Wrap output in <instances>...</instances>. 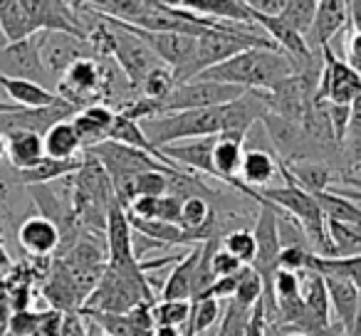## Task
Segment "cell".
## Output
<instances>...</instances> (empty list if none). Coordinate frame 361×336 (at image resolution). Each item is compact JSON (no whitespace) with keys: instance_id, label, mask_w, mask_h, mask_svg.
Listing matches in <instances>:
<instances>
[{"instance_id":"48","label":"cell","mask_w":361,"mask_h":336,"mask_svg":"<svg viewBox=\"0 0 361 336\" xmlns=\"http://www.w3.org/2000/svg\"><path fill=\"white\" fill-rule=\"evenodd\" d=\"M85 319H87V316H85ZM87 321H90V319H87ZM90 336H109V334H104V331H99V329H97V326L90 321Z\"/></svg>"},{"instance_id":"20","label":"cell","mask_w":361,"mask_h":336,"mask_svg":"<svg viewBox=\"0 0 361 336\" xmlns=\"http://www.w3.org/2000/svg\"><path fill=\"white\" fill-rule=\"evenodd\" d=\"M0 27H3L8 45L40 35L27 13L25 0H0Z\"/></svg>"},{"instance_id":"38","label":"cell","mask_w":361,"mask_h":336,"mask_svg":"<svg viewBox=\"0 0 361 336\" xmlns=\"http://www.w3.org/2000/svg\"><path fill=\"white\" fill-rule=\"evenodd\" d=\"M272 294H275V301H290L302 297V280L300 272H290V270H280L275 275V285H272Z\"/></svg>"},{"instance_id":"31","label":"cell","mask_w":361,"mask_h":336,"mask_svg":"<svg viewBox=\"0 0 361 336\" xmlns=\"http://www.w3.org/2000/svg\"><path fill=\"white\" fill-rule=\"evenodd\" d=\"M221 247L231 252L235 260H240L245 267L252 265V260H255V252H257L255 235H252V230H247V228H238V230H231L221 240Z\"/></svg>"},{"instance_id":"47","label":"cell","mask_w":361,"mask_h":336,"mask_svg":"<svg viewBox=\"0 0 361 336\" xmlns=\"http://www.w3.org/2000/svg\"><path fill=\"white\" fill-rule=\"evenodd\" d=\"M3 158H8V139L0 134V161Z\"/></svg>"},{"instance_id":"34","label":"cell","mask_w":361,"mask_h":336,"mask_svg":"<svg viewBox=\"0 0 361 336\" xmlns=\"http://www.w3.org/2000/svg\"><path fill=\"white\" fill-rule=\"evenodd\" d=\"M250 316L252 309L238 304L235 299H228L226 309H223V319L218 324V336H245Z\"/></svg>"},{"instance_id":"42","label":"cell","mask_w":361,"mask_h":336,"mask_svg":"<svg viewBox=\"0 0 361 336\" xmlns=\"http://www.w3.org/2000/svg\"><path fill=\"white\" fill-rule=\"evenodd\" d=\"M245 336H267V314L262 299L252 306V316H250V324H247Z\"/></svg>"},{"instance_id":"23","label":"cell","mask_w":361,"mask_h":336,"mask_svg":"<svg viewBox=\"0 0 361 336\" xmlns=\"http://www.w3.org/2000/svg\"><path fill=\"white\" fill-rule=\"evenodd\" d=\"M300 280H302V301L305 306L310 309V314L319 321L322 326L331 329V321H329V294H326V285H324V277L319 272H312L305 270L300 272Z\"/></svg>"},{"instance_id":"39","label":"cell","mask_w":361,"mask_h":336,"mask_svg":"<svg viewBox=\"0 0 361 336\" xmlns=\"http://www.w3.org/2000/svg\"><path fill=\"white\" fill-rule=\"evenodd\" d=\"M42 311L27 309V311H16L8 319V336H35L40 329Z\"/></svg>"},{"instance_id":"27","label":"cell","mask_w":361,"mask_h":336,"mask_svg":"<svg viewBox=\"0 0 361 336\" xmlns=\"http://www.w3.org/2000/svg\"><path fill=\"white\" fill-rule=\"evenodd\" d=\"M307 270L319 272V275H341L346 280H351L356 287L361 290V255L359 257H346V260H339V257H317L310 255L307 260Z\"/></svg>"},{"instance_id":"17","label":"cell","mask_w":361,"mask_h":336,"mask_svg":"<svg viewBox=\"0 0 361 336\" xmlns=\"http://www.w3.org/2000/svg\"><path fill=\"white\" fill-rule=\"evenodd\" d=\"M0 87L6 89L8 99L20 109H45V106H55L62 101V97L57 92L47 89L40 82L30 80H16V77L0 75Z\"/></svg>"},{"instance_id":"49","label":"cell","mask_w":361,"mask_h":336,"mask_svg":"<svg viewBox=\"0 0 361 336\" xmlns=\"http://www.w3.org/2000/svg\"><path fill=\"white\" fill-rule=\"evenodd\" d=\"M8 47V40H6V35H3V27H0V50H6Z\"/></svg>"},{"instance_id":"9","label":"cell","mask_w":361,"mask_h":336,"mask_svg":"<svg viewBox=\"0 0 361 336\" xmlns=\"http://www.w3.org/2000/svg\"><path fill=\"white\" fill-rule=\"evenodd\" d=\"M106 252H109V262L106 267L111 270H131L139 265V260L134 257V230L126 211L114 203L106 218Z\"/></svg>"},{"instance_id":"35","label":"cell","mask_w":361,"mask_h":336,"mask_svg":"<svg viewBox=\"0 0 361 336\" xmlns=\"http://www.w3.org/2000/svg\"><path fill=\"white\" fill-rule=\"evenodd\" d=\"M341 149H344L351 166H361V97L354 101V106H351L349 131H346V139Z\"/></svg>"},{"instance_id":"36","label":"cell","mask_w":361,"mask_h":336,"mask_svg":"<svg viewBox=\"0 0 361 336\" xmlns=\"http://www.w3.org/2000/svg\"><path fill=\"white\" fill-rule=\"evenodd\" d=\"M262 294H265V285H262V280L257 277V272H252L250 267H245V270H243V277H240V285H238L235 297H233V299H235L238 304L252 309V306L262 299Z\"/></svg>"},{"instance_id":"6","label":"cell","mask_w":361,"mask_h":336,"mask_svg":"<svg viewBox=\"0 0 361 336\" xmlns=\"http://www.w3.org/2000/svg\"><path fill=\"white\" fill-rule=\"evenodd\" d=\"M322 77L317 87L314 104H331V106H354V101L361 97V77L356 70L346 65L331 47L322 50Z\"/></svg>"},{"instance_id":"44","label":"cell","mask_w":361,"mask_h":336,"mask_svg":"<svg viewBox=\"0 0 361 336\" xmlns=\"http://www.w3.org/2000/svg\"><path fill=\"white\" fill-rule=\"evenodd\" d=\"M154 336H183V331L171 329V326H159V329L154 331Z\"/></svg>"},{"instance_id":"40","label":"cell","mask_w":361,"mask_h":336,"mask_svg":"<svg viewBox=\"0 0 361 336\" xmlns=\"http://www.w3.org/2000/svg\"><path fill=\"white\" fill-rule=\"evenodd\" d=\"M240 277H243V272H240V275H235V277H221V280H216L198 301H203V299L228 301V299H233V297H235L238 285H240Z\"/></svg>"},{"instance_id":"5","label":"cell","mask_w":361,"mask_h":336,"mask_svg":"<svg viewBox=\"0 0 361 336\" xmlns=\"http://www.w3.org/2000/svg\"><path fill=\"white\" fill-rule=\"evenodd\" d=\"M111 92L109 70H104L102 62L94 57H82L77 60L65 75L60 77L57 94L65 101L75 104L77 109H87L92 104H104V97Z\"/></svg>"},{"instance_id":"8","label":"cell","mask_w":361,"mask_h":336,"mask_svg":"<svg viewBox=\"0 0 361 336\" xmlns=\"http://www.w3.org/2000/svg\"><path fill=\"white\" fill-rule=\"evenodd\" d=\"M126 27H131V25H126ZM131 30L151 47V52L159 57L161 65L173 70V75L183 70V67L193 60V55H196L198 37H193V35H180V32H146V30H139V27H131Z\"/></svg>"},{"instance_id":"7","label":"cell","mask_w":361,"mask_h":336,"mask_svg":"<svg viewBox=\"0 0 361 336\" xmlns=\"http://www.w3.org/2000/svg\"><path fill=\"white\" fill-rule=\"evenodd\" d=\"M90 42L67 32H40V60L47 77L60 80L77 60L90 57Z\"/></svg>"},{"instance_id":"21","label":"cell","mask_w":361,"mask_h":336,"mask_svg":"<svg viewBox=\"0 0 361 336\" xmlns=\"http://www.w3.org/2000/svg\"><path fill=\"white\" fill-rule=\"evenodd\" d=\"M85 163V154L77 156L72 161H55V158H42L37 166L32 168H25V171H16V176L25 183L27 188L32 186H50L52 181H60V178H70V176H77Z\"/></svg>"},{"instance_id":"24","label":"cell","mask_w":361,"mask_h":336,"mask_svg":"<svg viewBox=\"0 0 361 336\" xmlns=\"http://www.w3.org/2000/svg\"><path fill=\"white\" fill-rule=\"evenodd\" d=\"M45 156L47 158H55V161H72L77 156L85 154L80 144V136H77L75 126H72V119L70 121H62V124H55L45 136Z\"/></svg>"},{"instance_id":"3","label":"cell","mask_w":361,"mask_h":336,"mask_svg":"<svg viewBox=\"0 0 361 336\" xmlns=\"http://www.w3.org/2000/svg\"><path fill=\"white\" fill-rule=\"evenodd\" d=\"M146 139L164 149L171 144L193 139H208L226 131V104L213 106V109H198V111H180V114H166L154 116V119L141 121Z\"/></svg>"},{"instance_id":"28","label":"cell","mask_w":361,"mask_h":336,"mask_svg":"<svg viewBox=\"0 0 361 336\" xmlns=\"http://www.w3.org/2000/svg\"><path fill=\"white\" fill-rule=\"evenodd\" d=\"M193 311L188 324L183 326V336H201L208 329H213L216 324H221L223 319V301L216 299H203V301H191Z\"/></svg>"},{"instance_id":"46","label":"cell","mask_w":361,"mask_h":336,"mask_svg":"<svg viewBox=\"0 0 361 336\" xmlns=\"http://www.w3.org/2000/svg\"><path fill=\"white\" fill-rule=\"evenodd\" d=\"M20 106H16L13 101H6V99H0V114H11V111H18Z\"/></svg>"},{"instance_id":"33","label":"cell","mask_w":361,"mask_h":336,"mask_svg":"<svg viewBox=\"0 0 361 336\" xmlns=\"http://www.w3.org/2000/svg\"><path fill=\"white\" fill-rule=\"evenodd\" d=\"M193 304L191 301H159L154 304V321L156 329L159 326H171V329H180L191 319Z\"/></svg>"},{"instance_id":"29","label":"cell","mask_w":361,"mask_h":336,"mask_svg":"<svg viewBox=\"0 0 361 336\" xmlns=\"http://www.w3.org/2000/svg\"><path fill=\"white\" fill-rule=\"evenodd\" d=\"M326 230H329V240H331V245H334V252L339 260L361 255V230L359 228L344 225V223H336V220H326Z\"/></svg>"},{"instance_id":"10","label":"cell","mask_w":361,"mask_h":336,"mask_svg":"<svg viewBox=\"0 0 361 336\" xmlns=\"http://www.w3.org/2000/svg\"><path fill=\"white\" fill-rule=\"evenodd\" d=\"M42 297L50 304V309L60 311V314H77L87 301V294L62 260H57L50 267V275L45 277V285H42Z\"/></svg>"},{"instance_id":"18","label":"cell","mask_w":361,"mask_h":336,"mask_svg":"<svg viewBox=\"0 0 361 336\" xmlns=\"http://www.w3.org/2000/svg\"><path fill=\"white\" fill-rule=\"evenodd\" d=\"M201 247L203 245L191 247L186 255L180 257V262H176L169 280L161 287V301H191L193 277H196V267L198 260H201Z\"/></svg>"},{"instance_id":"11","label":"cell","mask_w":361,"mask_h":336,"mask_svg":"<svg viewBox=\"0 0 361 336\" xmlns=\"http://www.w3.org/2000/svg\"><path fill=\"white\" fill-rule=\"evenodd\" d=\"M341 30H349V0H319L307 45L312 47V52L322 55V50L331 47V40Z\"/></svg>"},{"instance_id":"14","label":"cell","mask_w":361,"mask_h":336,"mask_svg":"<svg viewBox=\"0 0 361 336\" xmlns=\"http://www.w3.org/2000/svg\"><path fill=\"white\" fill-rule=\"evenodd\" d=\"M18 242H20V247L30 257L42 260V257H50L55 252H60L62 235L55 223H50L42 216H32L27 220H23L20 228H18Z\"/></svg>"},{"instance_id":"32","label":"cell","mask_w":361,"mask_h":336,"mask_svg":"<svg viewBox=\"0 0 361 336\" xmlns=\"http://www.w3.org/2000/svg\"><path fill=\"white\" fill-rule=\"evenodd\" d=\"M176 77H173V70H169L166 65L156 67L149 77L144 80L141 85V97L139 99H146V101H161L176 89Z\"/></svg>"},{"instance_id":"19","label":"cell","mask_w":361,"mask_h":336,"mask_svg":"<svg viewBox=\"0 0 361 336\" xmlns=\"http://www.w3.org/2000/svg\"><path fill=\"white\" fill-rule=\"evenodd\" d=\"M280 173V158L270 154L265 149H247L243 156L240 166V181L252 191H265L270 188V183L275 181V176Z\"/></svg>"},{"instance_id":"4","label":"cell","mask_w":361,"mask_h":336,"mask_svg":"<svg viewBox=\"0 0 361 336\" xmlns=\"http://www.w3.org/2000/svg\"><path fill=\"white\" fill-rule=\"evenodd\" d=\"M87 11H90V8H87ZM102 20L111 27V57L116 60L119 70L124 72L126 82H129L134 89L136 87L141 89L146 77H149L156 67H161V60L151 52V47L146 45L131 27L124 25V23L109 20V18H102Z\"/></svg>"},{"instance_id":"26","label":"cell","mask_w":361,"mask_h":336,"mask_svg":"<svg viewBox=\"0 0 361 336\" xmlns=\"http://www.w3.org/2000/svg\"><path fill=\"white\" fill-rule=\"evenodd\" d=\"M314 201L319 203V208H322V213H324L326 220L344 223V225H354L361 230V208L356 206L354 201L339 196V193L331 191V188L324 193H317Z\"/></svg>"},{"instance_id":"22","label":"cell","mask_w":361,"mask_h":336,"mask_svg":"<svg viewBox=\"0 0 361 336\" xmlns=\"http://www.w3.org/2000/svg\"><path fill=\"white\" fill-rule=\"evenodd\" d=\"M8 139V161L16 171H25L37 166L45 158V141L40 134L32 131H11L6 134Z\"/></svg>"},{"instance_id":"2","label":"cell","mask_w":361,"mask_h":336,"mask_svg":"<svg viewBox=\"0 0 361 336\" xmlns=\"http://www.w3.org/2000/svg\"><path fill=\"white\" fill-rule=\"evenodd\" d=\"M116 203V193L111 186L104 166L85 151V163L72 183V211L75 220L85 232H106V218Z\"/></svg>"},{"instance_id":"16","label":"cell","mask_w":361,"mask_h":336,"mask_svg":"<svg viewBox=\"0 0 361 336\" xmlns=\"http://www.w3.org/2000/svg\"><path fill=\"white\" fill-rule=\"evenodd\" d=\"M180 8L191 11L193 15L218 23H238V25H255L247 0H180Z\"/></svg>"},{"instance_id":"13","label":"cell","mask_w":361,"mask_h":336,"mask_svg":"<svg viewBox=\"0 0 361 336\" xmlns=\"http://www.w3.org/2000/svg\"><path fill=\"white\" fill-rule=\"evenodd\" d=\"M213 146H216V136H208V139L171 144L159 151L171 163H176L186 173H193V176H196V173H206V176L216 178V168H213Z\"/></svg>"},{"instance_id":"1","label":"cell","mask_w":361,"mask_h":336,"mask_svg":"<svg viewBox=\"0 0 361 336\" xmlns=\"http://www.w3.org/2000/svg\"><path fill=\"white\" fill-rule=\"evenodd\" d=\"M297 75V65L280 50H247L235 55L233 60L203 72L198 80L218 82V85H233L245 92H275L285 85L290 77Z\"/></svg>"},{"instance_id":"30","label":"cell","mask_w":361,"mask_h":336,"mask_svg":"<svg viewBox=\"0 0 361 336\" xmlns=\"http://www.w3.org/2000/svg\"><path fill=\"white\" fill-rule=\"evenodd\" d=\"M317 6H319V0H287L280 18L307 40L312 32V25H314Z\"/></svg>"},{"instance_id":"25","label":"cell","mask_w":361,"mask_h":336,"mask_svg":"<svg viewBox=\"0 0 361 336\" xmlns=\"http://www.w3.org/2000/svg\"><path fill=\"white\" fill-rule=\"evenodd\" d=\"M290 176L295 178V183L307 191L310 196H317V193L329 191L331 183V168L322 161H300V163H285Z\"/></svg>"},{"instance_id":"43","label":"cell","mask_w":361,"mask_h":336,"mask_svg":"<svg viewBox=\"0 0 361 336\" xmlns=\"http://www.w3.org/2000/svg\"><path fill=\"white\" fill-rule=\"evenodd\" d=\"M349 30L361 32V0H349Z\"/></svg>"},{"instance_id":"41","label":"cell","mask_w":361,"mask_h":336,"mask_svg":"<svg viewBox=\"0 0 361 336\" xmlns=\"http://www.w3.org/2000/svg\"><path fill=\"white\" fill-rule=\"evenodd\" d=\"M243 270H245V265H243L240 260H235L228 250L218 247L216 255H213V272H216L218 280H221V277H235V275H240Z\"/></svg>"},{"instance_id":"12","label":"cell","mask_w":361,"mask_h":336,"mask_svg":"<svg viewBox=\"0 0 361 336\" xmlns=\"http://www.w3.org/2000/svg\"><path fill=\"white\" fill-rule=\"evenodd\" d=\"M0 75L30 82L40 80L45 75L40 60V35L23 42H13L6 50H0Z\"/></svg>"},{"instance_id":"45","label":"cell","mask_w":361,"mask_h":336,"mask_svg":"<svg viewBox=\"0 0 361 336\" xmlns=\"http://www.w3.org/2000/svg\"><path fill=\"white\" fill-rule=\"evenodd\" d=\"M346 336H361V299H359V311H356V319H354V326Z\"/></svg>"},{"instance_id":"37","label":"cell","mask_w":361,"mask_h":336,"mask_svg":"<svg viewBox=\"0 0 361 336\" xmlns=\"http://www.w3.org/2000/svg\"><path fill=\"white\" fill-rule=\"evenodd\" d=\"M171 178L169 173L149 171L136 178V198H164L171 193Z\"/></svg>"},{"instance_id":"15","label":"cell","mask_w":361,"mask_h":336,"mask_svg":"<svg viewBox=\"0 0 361 336\" xmlns=\"http://www.w3.org/2000/svg\"><path fill=\"white\" fill-rule=\"evenodd\" d=\"M326 285V294H329V304L334 309L339 326L344 331V336L351 331L356 319V311H359V299H361V290L354 285L351 280L341 275H322Z\"/></svg>"}]
</instances>
